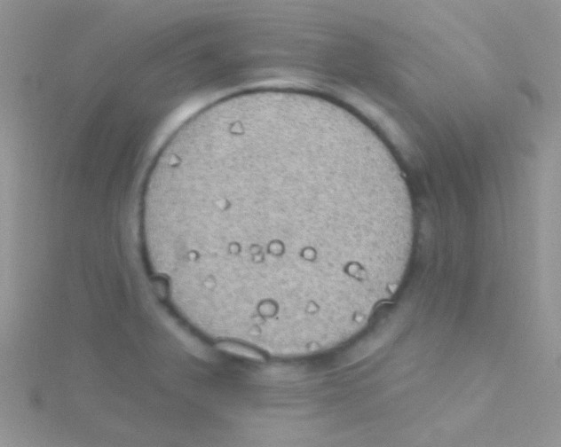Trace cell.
Listing matches in <instances>:
<instances>
[{
    "instance_id": "cell-1",
    "label": "cell",
    "mask_w": 561,
    "mask_h": 447,
    "mask_svg": "<svg viewBox=\"0 0 561 447\" xmlns=\"http://www.w3.org/2000/svg\"><path fill=\"white\" fill-rule=\"evenodd\" d=\"M328 154L279 137L221 139L154 172L143 199L146 247L195 297L260 321L328 312L392 240L385 203L335 200Z\"/></svg>"
}]
</instances>
